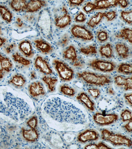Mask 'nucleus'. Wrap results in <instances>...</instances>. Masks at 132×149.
Segmentation results:
<instances>
[{"instance_id": "obj_1", "label": "nucleus", "mask_w": 132, "mask_h": 149, "mask_svg": "<svg viewBox=\"0 0 132 149\" xmlns=\"http://www.w3.org/2000/svg\"><path fill=\"white\" fill-rule=\"evenodd\" d=\"M65 104L58 98H53L45 103L44 109L53 119L57 122L76 124L85 123L84 115L79 111H70L67 109Z\"/></svg>"}, {"instance_id": "obj_2", "label": "nucleus", "mask_w": 132, "mask_h": 149, "mask_svg": "<svg viewBox=\"0 0 132 149\" xmlns=\"http://www.w3.org/2000/svg\"><path fill=\"white\" fill-rule=\"evenodd\" d=\"M5 100L12 118L18 121L25 119L31 113L30 108L24 100L11 93H6Z\"/></svg>"}, {"instance_id": "obj_3", "label": "nucleus", "mask_w": 132, "mask_h": 149, "mask_svg": "<svg viewBox=\"0 0 132 149\" xmlns=\"http://www.w3.org/2000/svg\"><path fill=\"white\" fill-rule=\"evenodd\" d=\"M102 140L109 142L114 146H125L129 148L132 146V142L128 137L120 134L115 133L107 129L101 131Z\"/></svg>"}, {"instance_id": "obj_4", "label": "nucleus", "mask_w": 132, "mask_h": 149, "mask_svg": "<svg viewBox=\"0 0 132 149\" xmlns=\"http://www.w3.org/2000/svg\"><path fill=\"white\" fill-rule=\"evenodd\" d=\"M77 77L86 83L97 86H104L111 83V80L109 76L98 75L94 73L84 71L77 73Z\"/></svg>"}, {"instance_id": "obj_5", "label": "nucleus", "mask_w": 132, "mask_h": 149, "mask_svg": "<svg viewBox=\"0 0 132 149\" xmlns=\"http://www.w3.org/2000/svg\"><path fill=\"white\" fill-rule=\"evenodd\" d=\"M53 64L61 81L68 82L73 80L74 76V71L68 65L57 59L53 61Z\"/></svg>"}, {"instance_id": "obj_6", "label": "nucleus", "mask_w": 132, "mask_h": 149, "mask_svg": "<svg viewBox=\"0 0 132 149\" xmlns=\"http://www.w3.org/2000/svg\"><path fill=\"white\" fill-rule=\"evenodd\" d=\"M89 65L93 69L103 73L111 72L114 70L116 66L114 62L99 59L93 60Z\"/></svg>"}, {"instance_id": "obj_7", "label": "nucleus", "mask_w": 132, "mask_h": 149, "mask_svg": "<svg viewBox=\"0 0 132 149\" xmlns=\"http://www.w3.org/2000/svg\"><path fill=\"white\" fill-rule=\"evenodd\" d=\"M119 118L117 114H103L99 112H97L93 115V119L96 124L101 126L109 125L114 123Z\"/></svg>"}, {"instance_id": "obj_8", "label": "nucleus", "mask_w": 132, "mask_h": 149, "mask_svg": "<svg viewBox=\"0 0 132 149\" xmlns=\"http://www.w3.org/2000/svg\"><path fill=\"white\" fill-rule=\"evenodd\" d=\"M71 32L74 37L85 40H90L94 38L92 32L84 26L74 25L71 29Z\"/></svg>"}, {"instance_id": "obj_9", "label": "nucleus", "mask_w": 132, "mask_h": 149, "mask_svg": "<svg viewBox=\"0 0 132 149\" xmlns=\"http://www.w3.org/2000/svg\"><path fill=\"white\" fill-rule=\"evenodd\" d=\"M100 137V134L96 130L88 129L79 133L77 139L79 143H85L88 141L98 140Z\"/></svg>"}, {"instance_id": "obj_10", "label": "nucleus", "mask_w": 132, "mask_h": 149, "mask_svg": "<svg viewBox=\"0 0 132 149\" xmlns=\"http://www.w3.org/2000/svg\"><path fill=\"white\" fill-rule=\"evenodd\" d=\"M34 65L36 69L45 75H49L53 73L47 58L40 56H37L35 59Z\"/></svg>"}, {"instance_id": "obj_11", "label": "nucleus", "mask_w": 132, "mask_h": 149, "mask_svg": "<svg viewBox=\"0 0 132 149\" xmlns=\"http://www.w3.org/2000/svg\"><path fill=\"white\" fill-rule=\"evenodd\" d=\"M19 51L23 56L28 58H32L34 56L35 52L31 41L26 39L21 41L18 45Z\"/></svg>"}, {"instance_id": "obj_12", "label": "nucleus", "mask_w": 132, "mask_h": 149, "mask_svg": "<svg viewBox=\"0 0 132 149\" xmlns=\"http://www.w3.org/2000/svg\"><path fill=\"white\" fill-rule=\"evenodd\" d=\"M33 42L36 49L43 54H49L54 51L52 45L42 38L34 40Z\"/></svg>"}, {"instance_id": "obj_13", "label": "nucleus", "mask_w": 132, "mask_h": 149, "mask_svg": "<svg viewBox=\"0 0 132 149\" xmlns=\"http://www.w3.org/2000/svg\"><path fill=\"white\" fill-rule=\"evenodd\" d=\"M47 2L44 1H30L26 4L25 13L37 12L44 7L46 6Z\"/></svg>"}, {"instance_id": "obj_14", "label": "nucleus", "mask_w": 132, "mask_h": 149, "mask_svg": "<svg viewBox=\"0 0 132 149\" xmlns=\"http://www.w3.org/2000/svg\"><path fill=\"white\" fill-rule=\"evenodd\" d=\"M76 99L83 103L90 111H95V103L86 93L82 92L76 97Z\"/></svg>"}, {"instance_id": "obj_15", "label": "nucleus", "mask_w": 132, "mask_h": 149, "mask_svg": "<svg viewBox=\"0 0 132 149\" xmlns=\"http://www.w3.org/2000/svg\"><path fill=\"white\" fill-rule=\"evenodd\" d=\"M28 91L30 96L33 97L44 95L45 94L44 86L40 81L31 84L29 87Z\"/></svg>"}, {"instance_id": "obj_16", "label": "nucleus", "mask_w": 132, "mask_h": 149, "mask_svg": "<svg viewBox=\"0 0 132 149\" xmlns=\"http://www.w3.org/2000/svg\"><path fill=\"white\" fill-rule=\"evenodd\" d=\"M55 25L57 27L60 29H63L70 25L71 22V18L68 13H65L61 17H55Z\"/></svg>"}, {"instance_id": "obj_17", "label": "nucleus", "mask_w": 132, "mask_h": 149, "mask_svg": "<svg viewBox=\"0 0 132 149\" xmlns=\"http://www.w3.org/2000/svg\"><path fill=\"white\" fill-rule=\"evenodd\" d=\"M117 53L118 56L123 59L128 58L130 54L129 47L124 44H118L115 45Z\"/></svg>"}, {"instance_id": "obj_18", "label": "nucleus", "mask_w": 132, "mask_h": 149, "mask_svg": "<svg viewBox=\"0 0 132 149\" xmlns=\"http://www.w3.org/2000/svg\"><path fill=\"white\" fill-rule=\"evenodd\" d=\"M63 54L64 59L71 61L72 63L78 60L76 49L73 45H70L68 49L64 51Z\"/></svg>"}, {"instance_id": "obj_19", "label": "nucleus", "mask_w": 132, "mask_h": 149, "mask_svg": "<svg viewBox=\"0 0 132 149\" xmlns=\"http://www.w3.org/2000/svg\"><path fill=\"white\" fill-rule=\"evenodd\" d=\"M27 2L26 1L14 0L10 2L9 5L13 10L20 13L25 11Z\"/></svg>"}, {"instance_id": "obj_20", "label": "nucleus", "mask_w": 132, "mask_h": 149, "mask_svg": "<svg viewBox=\"0 0 132 149\" xmlns=\"http://www.w3.org/2000/svg\"><path fill=\"white\" fill-rule=\"evenodd\" d=\"M0 16L7 23H10L13 21V14L5 6L0 5Z\"/></svg>"}, {"instance_id": "obj_21", "label": "nucleus", "mask_w": 132, "mask_h": 149, "mask_svg": "<svg viewBox=\"0 0 132 149\" xmlns=\"http://www.w3.org/2000/svg\"><path fill=\"white\" fill-rule=\"evenodd\" d=\"M117 1H95V10L109 9L112 6H117Z\"/></svg>"}, {"instance_id": "obj_22", "label": "nucleus", "mask_w": 132, "mask_h": 149, "mask_svg": "<svg viewBox=\"0 0 132 149\" xmlns=\"http://www.w3.org/2000/svg\"><path fill=\"white\" fill-rule=\"evenodd\" d=\"M99 51L101 56L107 58H111L113 57V49L110 43H108L104 46H101Z\"/></svg>"}, {"instance_id": "obj_23", "label": "nucleus", "mask_w": 132, "mask_h": 149, "mask_svg": "<svg viewBox=\"0 0 132 149\" xmlns=\"http://www.w3.org/2000/svg\"><path fill=\"white\" fill-rule=\"evenodd\" d=\"M12 57L14 62L23 66L28 67L31 64L30 60L21 56L18 52H16L12 55Z\"/></svg>"}, {"instance_id": "obj_24", "label": "nucleus", "mask_w": 132, "mask_h": 149, "mask_svg": "<svg viewBox=\"0 0 132 149\" xmlns=\"http://www.w3.org/2000/svg\"><path fill=\"white\" fill-rule=\"evenodd\" d=\"M26 83V80L24 77L20 74H15L9 81L10 84L18 87H22Z\"/></svg>"}, {"instance_id": "obj_25", "label": "nucleus", "mask_w": 132, "mask_h": 149, "mask_svg": "<svg viewBox=\"0 0 132 149\" xmlns=\"http://www.w3.org/2000/svg\"><path fill=\"white\" fill-rule=\"evenodd\" d=\"M117 38H122L131 44L132 42V30L129 28H125L120 31L119 34L116 36Z\"/></svg>"}, {"instance_id": "obj_26", "label": "nucleus", "mask_w": 132, "mask_h": 149, "mask_svg": "<svg viewBox=\"0 0 132 149\" xmlns=\"http://www.w3.org/2000/svg\"><path fill=\"white\" fill-rule=\"evenodd\" d=\"M42 80L47 85L50 92H54L56 88V84L58 81L57 79L45 76L42 78Z\"/></svg>"}, {"instance_id": "obj_27", "label": "nucleus", "mask_w": 132, "mask_h": 149, "mask_svg": "<svg viewBox=\"0 0 132 149\" xmlns=\"http://www.w3.org/2000/svg\"><path fill=\"white\" fill-rule=\"evenodd\" d=\"M22 129L23 136L26 140L35 141L38 139V134L35 130L32 129L26 130L23 128Z\"/></svg>"}, {"instance_id": "obj_28", "label": "nucleus", "mask_w": 132, "mask_h": 149, "mask_svg": "<svg viewBox=\"0 0 132 149\" xmlns=\"http://www.w3.org/2000/svg\"><path fill=\"white\" fill-rule=\"evenodd\" d=\"M1 69L4 71L10 72L13 68V64L9 58L3 56L0 60Z\"/></svg>"}, {"instance_id": "obj_29", "label": "nucleus", "mask_w": 132, "mask_h": 149, "mask_svg": "<svg viewBox=\"0 0 132 149\" xmlns=\"http://www.w3.org/2000/svg\"><path fill=\"white\" fill-rule=\"evenodd\" d=\"M104 17V13L98 12L96 15L92 17L87 23V24L91 27L94 28L95 26L99 24Z\"/></svg>"}, {"instance_id": "obj_30", "label": "nucleus", "mask_w": 132, "mask_h": 149, "mask_svg": "<svg viewBox=\"0 0 132 149\" xmlns=\"http://www.w3.org/2000/svg\"><path fill=\"white\" fill-rule=\"evenodd\" d=\"M117 72L129 75L132 73V66L131 63H122L119 65L117 70Z\"/></svg>"}, {"instance_id": "obj_31", "label": "nucleus", "mask_w": 132, "mask_h": 149, "mask_svg": "<svg viewBox=\"0 0 132 149\" xmlns=\"http://www.w3.org/2000/svg\"><path fill=\"white\" fill-rule=\"evenodd\" d=\"M84 149H109L113 148L107 145V144L102 141H100L97 143H94L87 144V145H86L84 147Z\"/></svg>"}, {"instance_id": "obj_32", "label": "nucleus", "mask_w": 132, "mask_h": 149, "mask_svg": "<svg viewBox=\"0 0 132 149\" xmlns=\"http://www.w3.org/2000/svg\"><path fill=\"white\" fill-rule=\"evenodd\" d=\"M80 50L82 53L86 56H90L97 53L96 47L92 45L81 47Z\"/></svg>"}, {"instance_id": "obj_33", "label": "nucleus", "mask_w": 132, "mask_h": 149, "mask_svg": "<svg viewBox=\"0 0 132 149\" xmlns=\"http://www.w3.org/2000/svg\"><path fill=\"white\" fill-rule=\"evenodd\" d=\"M60 91L64 95L69 97H73L75 95V90L68 85H64L61 86L60 87Z\"/></svg>"}, {"instance_id": "obj_34", "label": "nucleus", "mask_w": 132, "mask_h": 149, "mask_svg": "<svg viewBox=\"0 0 132 149\" xmlns=\"http://www.w3.org/2000/svg\"><path fill=\"white\" fill-rule=\"evenodd\" d=\"M121 16L122 19L129 24L132 23V10L130 11H123L121 12Z\"/></svg>"}, {"instance_id": "obj_35", "label": "nucleus", "mask_w": 132, "mask_h": 149, "mask_svg": "<svg viewBox=\"0 0 132 149\" xmlns=\"http://www.w3.org/2000/svg\"><path fill=\"white\" fill-rule=\"evenodd\" d=\"M122 121L123 122L132 120V112L128 109H125L122 111L121 114Z\"/></svg>"}, {"instance_id": "obj_36", "label": "nucleus", "mask_w": 132, "mask_h": 149, "mask_svg": "<svg viewBox=\"0 0 132 149\" xmlns=\"http://www.w3.org/2000/svg\"><path fill=\"white\" fill-rule=\"evenodd\" d=\"M97 37L98 41L102 43L107 40L109 38V34L106 31H98L97 33Z\"/></svg>"}, {"instance_id": "obj_37", "label": "nucleus", "mask_w": 132, "mask_h": 149, "mask_svg": "<svg viewBox=\"0 0 132 149\" xmlns=\"http://www.w3.org/2000/svg\"><path fill=\"white\" fill-rule=\"evenodd\" d=\"M96 6L95 3L92 2H87L86 5L83 7V10L87 14L90 13L93 11L95 10Z\"/></svg>"}, {"instance_id": "obj_38", "label": "nucleus", "mask_w": 132, "mask_h": 149, "mask_svg": "<svg viewBox=\"0 0 132 149\" xmlns=\"http://www.w3.org/2000/svg\"><path fill=\"white\" fill-rule=\"evenodd\" d=\"M115 83L119 87H123L125 86L126 83V78L121 76H117L114 78Z\"/></svg>"}, {"instance_id": "obj_39", "label": "nucleus", "mask_w": 132, "mask_h": 149, "mask_svg": "<svg viewBox=\"0 0 132 149\" xmlns=\"http://www.w3.org/2000/svg\"><path fill=\"white\" fill-rule=\"evenodd\" d=\"M70 39L68 35H64L59 40V45L62 47L64 48L67 46L69 43Z\"/></svg>"}, {"instance_id": "obj_40", "label": "nucleus", "mask_w": 132, "mask_h": 149, "mask_svg": "<svg viewBox=\"0 0 132 149\" xmlns=\"http://www.w3.org/2000/svg\"><path fill=\"white\" fill-rule=\"evenodd\" d=\"M87 18L85 14L82 12H79V13L77 14L74 18V20L76 23H83L85 22Z\"/></svg>"}, {"instance_id": "obj_41", "label": "nucleus", "mask_w": 132, "mask_h": 149, "mask_svg": "<svg viewBox=\"0 0 132 149\" xmlns=\"http://www.w3.org/2000/svg\"><path fill=\"white\" fill-rule=\"evenodd\" d=\"M17 47V45L16 43L12 42L5 47L3 50L6 54H9L14 52Z\"/></svg>"}, {"instance_id": "obj_42", "label": "nucleus", "mask_w": 132, "mask_h": 149, "mask_svg": "<svg viewBox=\"0 0 132 149\" xmlns=\"http://www.w3.org/2000/svg\"><path fill=\"white\" fill-rule=\"evenodd\" d=\"M35 14L29 13L25 14L23 16V18L27 22L32 24L35 20Z\"/></svg>"}, {"instance_id": "obj_43", "label": "nucleus", "mask_w": 132, "mask_h": 149, "mask_svg": "<svg viewBox=\"0 0 132 149\" xmlns=\"http://www.w3.org/2000/svg\"><path fill=\"white\" fill-rule=\"evenodd\" d=\"M104 17L107 19V21H111L113 20L116 17L117 15L116 12L115 11H112L107 12L106 13H104Z\"/></svg>"}, {"instance_id": "obj_44", "label": "nucleus", "mask_w": 132, "mask_h": 149, "mask_svg": "<svg viewBox=\"0 0 132 149\" xmlns=\"http://www.w3.org/2000/svg\"><path fill=\"white\" fill-rule=\"evenodd\" d=\"M88 92L94 98H97L100 95V90L98 88H91L88 90Z\"/></svg>"}, {"instance_id": "obj_45", "label": "nucleus", "mask_w": 132, "mask_h": 149, "mask_svg": "<svg viewBox=\"0 0 132 149\" xmlns=\"http://www.w3.org/2000/svg\"><path fill=\"white\" fill-rule=\"evenodd\" d=\"M76 138L75 134L73 133H67L65 134L64 138L67 143H71Z\"/></svg>"}, {"instance_id": "obj_46", "label": "nucleus", "mask_w": 132, "mask_h": 149, "mask_svg": "<svg viewBox=\"0 0 132 149\" xmlns=\"http://www.w3.org/2000/svg\"><path fill=\"white\" fill-rule=\"evenodd\" d=\"M15 26L21 29L26 26V24L24 22L22 19L20 17H18L16 18L15 22Z\"/></svg>"}, {"instance_id": "obj_47", "label": "nucleus", "mask_w": 132, "mask_h": 149, "mask_svg": "<svg viewBox=\"0 0 132 149\" xmlns=\"http://www.w3.org/2000/svg\"><path fill=\"white\" fill-rule=\"evenodd\" d=\"M124 88V90L126 91L132 90V77H131L126 78V85Z\"/></svg>"}, {"instance_id": "obj_48", "label": "nucleus", "mask_w": 132, "mask_h": 149, "mask_svg": "<svg viewBox=\"0 0 132 149\" xmlns=\"http://www.w3.org/2000/svg\"><path fill=\"white\" fill-rule=\"evenodd\" d=\"M27 124L31 128L35 129L37 124V118L35 116L33 117L27 122Z\"/></svg>"}, {"instance_id": "obj_49", "label": "nucleus", "mask_w": 132, "mask_h": 149, "mask_svg": "<svg viewBox=\"0 0 132 149\" xmlns=\"http://www.w3.org/2000/svg\"><path fill=\"white\" fill-rule=\"evenodd\" d=\"M84 1V0H71L68 1L69 6H79Z\"/></svg>"}, {"instance_id": "obj_50", "label": "nucleus", "mask_w": 132, "mask_h": 149, "mask_svg": "<svg viewBox=\"0 0 132 149\" xmlns=\"http://www.w3.org/2000/svg\"><path fill=\"white\" fill-rule=\"evenodd\" d=\"M124 97L126 100L127 102L130 105L131 107H132V93H129L126 94L124 95Z\"/></svg>"}, {"instance_id": "obj_51", "label": "nucleus", "mask_w": 132, "mask_h": 149, "mask_svg": "<svg viewBox=\"0 0 132 149\" xmlns=\"http://www.w3.org/2000/svg\"><path fill=\"white\" fill-rule=\"evenodd\" d=\"M117 4L120 6L122 8H125L129 5L128 1H117Z\"/></svg>"}, {"instance_id": "obj_52", "label": "nucleus", "mask_w": 132, "mask_h": 149, "mask_svg": "<svg viewBox=\"0 0 132 149\" xmlns=\"http://www.w3.org/2000/svg\"><path fill=\"white\" fill-rule=\"evenodd\" d=\"M124 128L129 133H131L132 131V120L129 121L128 123L125 125Z\"/></svg>"}, {"instance_id": "obj_53", "label": "nucleus", "mask_w": 132, "mask_h": 149, "mask_svg": "<svg viewBox=\"0 0 132 149\" xmlns=\"http://www.w3.org/2000/svg\"><path fill=\"white\" fill-rule=\"evenodd\" d=\"M30 78L31 80H34L37 77V74L34 70H32L30 72Z\"/></svg>"}, {"instance_id": "obj_54", "label": "nucleus", "mask_w": 132, "mask_h": 149, "mask_svg": "<svg viewBox=\"0 0 132 149\" xmlns=\"http://www.w3.org/2000/svg\"><path fill=\"white\" fill-rule=\"evenodd\" d=\"M73 63V66L75 67H82L84 66V64L80 61H79L78 59L77 61L74 62Z\"/></svg>"}, {"instance_id": "obj_55", "label": "nucleus", "mask_w": 132, "mask_h": 149, "mask_svg": "<svg viewBox=\"0 0 132 149\" xmlns=\"http://www.w3.org/2000/svg\"><path fill=\"white\" fill-rule=\"evenodd\" d=\"M7 41L6 38L0 37V47H1Z\"/></svg>"}, {"instance_id": "obj_56", "label": "nucleus", "mask_w": 132, "mask_h": 149, "mask_svg": "<svg viewBox=\"0 0 132 149\" xmlns=\"http://www.w3.org/2000/svg\"><path fill=\"white\" fill-rule=\"evenodd\" d=\"M108 93L110 95H114L115 93L113 89L111 87H110L108 89Z\"/></svg>"}, {"instance_id": "obj_57", "label": "nucleus", "mask_w": 132, "mask_h": 149, "mask_svg": "<svg viewBox=\"0 0 132 149\" xmlns=\"http://www.w3.org/2000/svg\"><path fill=\"white\" fill-rule=\"evenodd\" d=\"M4 70L3 69H0V80L3 78L4 75Z\"/></svg>"}, {"instance_id": "obj_58", "label": "nucleus", "mask_w": 132, "mask_h": 149, "mask_svg": "<svg viewBox=\"0 0 132 149\" xmlns=\"http://www.w3.org/2000/svg\"><path fill=\"white\" fill-rule=\"evenodd\" d=\"M1 24H0V35H3V34L2 32V27Z\"/></svg>"}, {"instance_id": "obj_59", "label": "nucleus", "mask_w": 132, "mask_h": 149, "mask_svg": "<svg viewBox=\"0 0 132 149\" xmlns=\"http://www.w3.org/2000/svg\"><path fill=\"white\" fill-rule=\"evenodd\" d=\"M2 56V54L0 53V59H1V58L2 57V56Z\"/></svg>"}]
</instances>
